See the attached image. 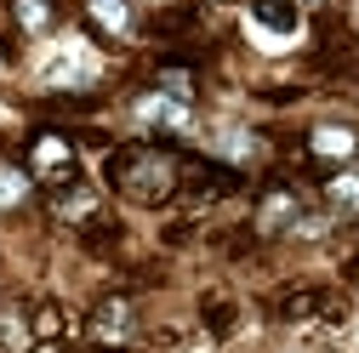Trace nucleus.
Returning <instances> with one entry per match:
<instances>
[{"mask_svg": "<svg viewBox=\"0 0 359 353\" xmlns=\"http://www.w3.org/2000/svg\"><path fill=\"white\" fill-rule=\"evenodd\" d=\"M251 34L262 46H285L297 34V0H251Z\"/></svg>", "mask_w": 359, "mask_h": 353, "instance_id": "obj_1", "label": "nucleus"}, {"mask_svg": "<svg viewBox=\"0 0 359 353\" xmlns=\"http://www.w3.org/2000/svg\"><path fill=\"white\" fill-rule=\"evenodd\" d=\"M92 74H97V63L86 57L80 46H63V57H57V63L46 69V80H52V85H86Z\"/></svg>", "mask_w": 359, "mask_h": 353, "instance_id": "obj_2", "label": "nucleus"}, {"mask_svg": "<svg viewBox=\"0 0 359 353\" xmlns=\"http://www.w3.org/2000/svg\"><path fill=\"white\" fill-rule=\"evenodd\" d=\"M313 154H353V131L320 125V131H313Z\"/></svg>", "mask_w": 359, "mask_h": 353, "instance_id": "obj_3", "label": "nucleus"}, {"mask_svg": "<svg viewBox=\"0 0 359 353\" xmlns=\"http://www.w3.org/2000/svg\"><path fill=\"white\" fill-rule=\"evenodd\" d=\"M92 18H97L103 29H114V34H126V23H131L126 0H92Z\"/></svg>", "mask_w": 359, "mask_h": 353, "instance_id": "obj_4", "label": "nucleus"}, {"mask_svg": "<svg viewBox=\"0 0 359 353\" xmlns=\"http://www.w3.org/2000/svg\"><path fill=\"white\" fill-rule=\"evenodd\" d=\"M34 160H40V165L52 171V165H69V148H63L57 137H40V148H34Z\"/></svg>", "mask_w": 359, "mask_h": 353, "instance_id": "obj_5", "label": "nucleus"}, {"mask_svg": "<svg viewBox=\"0 0 359 353\" xmlns=\"http://www.w3.org/2000/svg\"><path fill=\"white\" fill-rule=\"evenodd\" d=\"M18 18L29 29H40V23H46V0H18Z\"/></svg>", "mask_w": 359, "mask_h": 353, "instance_id": "obj_6", "label": "nucleus"}, {"mask_svg": "<svg viewBox=\"0 0 359 353\" xmlns=\"http://www.w3.org/2000/svg\"><path fill=\"white\" fill-rule=\"evenodd\" d=\"M18 194H23V176L18 171H0V205H12Z\"/></svg>", "mask_w": 359, "mask_h": 353, "instance_id": "obj_7", "label": "nucleus"}, {"mask_svg": "<svg viewBox=\"0 0 359 353\" xmlns=\"http://www.w3.org/2000/svg\"><path fill=\"white\" fill-rule=\"evenodd\" d=\"M97 331H103V336H126V307H109V319H103Z\"/></svg>", "mask_w": 359, "mask_h": 353, "instance_id": "obj_8", "label": "nucleus"}, {"mask_svg": "<svg viewBox=\"0 0 359 353\" xmlns=\"http://www.w3.org/2000/svg\"><path fill=\"white\" fill-rule=\"evenodd\" d=\"M337 194H342L348 205H359V183H337Z\"/></svg>", "mask_w": 359, "mask_h": 353, "instance_id": "obj_9", "label": "nucleus"}, {"mask_svg": "<svg viewBox=\"0 0 359 353\" xmlns=\"http://www.w3.org/2000/svg\"><path fill=\"white\" fill-rule=\"evenodd\" d=\"M40 353H52V347H40Z\"/></svg>", "mask_w": 359, "mask_h": 353, "instance_id": "obj_10", "label": "nucleus"}]
</instances>
